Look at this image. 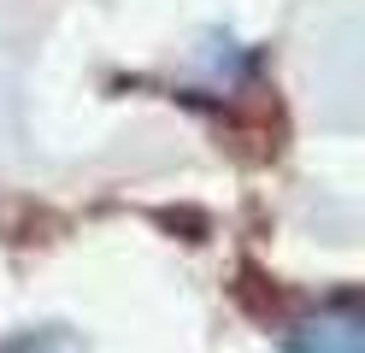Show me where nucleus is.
<instances>
[{"label":"nucleus","instance_id":"f257e3e1","mask_svg":"<svg viewBox=\"0 0 365 353\" xmlns=\"http://www.w3.org/2000/svg\"><path fill=\"white\" fill-rule=\"evenodd\" d=\"M301 353H359V324H354V312H348V306H341V312L318 318V324L307 329Z\"/></svg>","mask_w":365,"mask_h":353}]
</instances>
